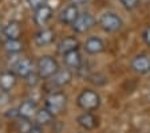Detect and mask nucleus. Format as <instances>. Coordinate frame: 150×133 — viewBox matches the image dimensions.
<instances>
[{
	"mask_svg": "<svg viewBox=\"0 0 150 133\" xmlns=\"http://www.w3.org/2000/svg\"><path fill=\"white\" fill-rule=\"evenodd\" d=\"M46 106L44 108L52 114L54 117L62 114L66 110V106H67V95L62 92V90H55V92H51L50 94L46 97Z\"/></svg>",
	"mask_w": 150,
	"mask_h": 133,
	"instance_id": "f257e3e1",
	"label": "nucleus"
},
{
	"mask_svg": "<svg viewBox=\"0 0 150 133\" xmlns=\"http://www.w3.org/2000/svg\"><path fill=\"white\" fill-rule=\"evenodd\" d=\"M76 104L84 112H94L99 108L100 97L93 89H84L76 97Z\"/></svg>",
	"mask_w": 150,
	"mask_h": 133,
	"instance_id": "f03ea898",
	"label": "nucleus"
},
{
	"mask_svg": "<svg viewBox=\"0 0 150 133\" xmlns=\"http://www.w3.org/2000/svg\"><path fill=\"white\" fill-rule=\"evenodd\" d=\"M59 69L60 67L58 60L51 55H42L36 62V73L40 77V79L48 81Z\"/></svg>",
	"mask_w": 150,
	"mask_h": 133,
	"instance_id": "7ed1b4c3",
	"label": "nucleus"
},
{
	"mask_svg": "<svg viewBox=\"0 0 150 133\" xmlns=\"http://www.w3.org/2000/svg\"><path fill=\"white\" fill-rule=\"evenodd\" d=\"M72 79V70L67 69V67H63V69H59L48 79V85L52 87V92L54 89L55 90H60L62 87L67 86Z\"/></svg>",
	"mask_w": 150,
	"mask_h": 133,
	"instance_id": "20e7f679",
	"label": "nucleus"
},
{
	"mask_svg": "<svg viewBox=\"0 0 150 133\" xmlns=\"http://www.w3.org/2000/svg\"><path fill=\"white\" fill-rule=\"evenodd\" d=\"M122 19L114 12H105L99 18V26L106 32H117L122 28Z\"/></svg>",
	"mask_w": 150,
	"mask_h": 133,
	"instance_id": "39448f33",
	"label": "nucleus"
},
{
	"mask_svg": "<svg viewBox=\"0 0 150 133\" xmlns=\"http://www.w3.org/2000/svg\"><path fill=\"white\" fill-rule=\"evenodd\" d=\"M94 26H95V18L90 12H82L78 15L71 27L76 34H84V32L90 31Z\"/></svg>",
	"mask_w": 150,
	"mask_h": 133,
	"instance_id": "423d86ee",
	"label": "nucleus"
},
{
	"mask_svg": "<svg viewBox=\"0 0 150 133\" xmlns=\"http://www.w3.org/2000/svg\"><path fill=\"white\" fill-rule=\"evenodd\" d=\"M12 71L15 73V75L18 78L25 79L31 73H34V62L27 57L20 58V59L16 60L15 65L12 66Z\"/></svg>",
	"mask_w": 150,
	"mask_h": 133,
	"instance_id": "0eeeda50",
	"label": "nucleus"
},
{
	"mask_svg": "<svg viewBox=\"0 0 150 133\" xmlns=\"http://www.w3.org/2000/svg\"><path fill=\"white\" fill-rule=\"evenodd\" d=\"M130 66L133 71H135L139 75L150 73V57L146 54H139L134 57L130 62Z\"/></svg>",
	"mask_w": 150,
	"mask_h": 133,
	"instance_id": "6e6552de",
	"label": "nucleus"
},
{
	"mask_svg": "<svg viewBox=\"0 0 150 133\" xmlns=\"http://www.w3.org/2000/svg\"><path fill=\"white\" fill-rule=\"evenodd\" d=\"M83 48L87 54L97 55V54L103 53L105 48H106V46H105V42L100 38H98V36H90V38L86 39V42H84V44H83Z\"/></svg>",
	"mask_w": 150,
	"mask_h": 133,
	"instance_id": "1a4fd4ad",
	"label": "nucleus"
},
{
	"mask_svg": "<svg viewBox=\"0 0 150 133\" xmlns=\"http://www.w3.org/2000/svg\"><path fill=\"white\" fill-rule=\"evenodd\" d=\"M38 105L34 100H24L22 104L18 106L16 112H18V117H23V118H30L35 117V114L38 112Z\"/></svg>",
	"mask_w": 150,
	"mask_h": 133,
	"instance_id": "9d476101",
	"label": "nucleus"
},
{
	"mask_svg": "<svg viewBox=\"0 0 150 133\" xmlns=\"http://www.w3.org/2000/svg\"><path fill=\"white\" fill-rule=\"evenodd\" d=\"M78 47H79V41L75 36H66L58 43L56 51H58V54L63 57V55L69 54L71 51L78 50Z\"/></svg>",
	"mask_w": 150,
	"mask_h": 133,
	"instance_id": "9b49d317",
	"label": "nucleus"
},
{
	"mask_svg": "<svg viewBox=\"0 0 150 133\" xmlns=\"http://www.w3.org/2000/svg\"><path fill=\"white\" fill-rule=\"evenodd\" d=\"M18 77L15 75L12 70L4 71L0 74V92L1 93H9L16 86Z\"/></svg>",
	"mask_w": 150,
	"mask_h": 133,
	"instance_id": "f8f14e48",
	"label": "nucleus"
},
{
	"mask_svg": "<svg viewBox=\"0 0 150 133\" xmlns=\"http://www.w3.org/2000/svg\"><path fill=\"white\" fill-rule=\"evenodd\" d=\"M51 18H52V10H51V7L47 6V4H44V6L39 7L38 10H35L34 22H35V24L39 26V27H44V26L51 20Z\"/></svg>",
	"mask_w": 150,
	"mask_h": 133,
	"instance_id": "ddd939ff",
	"label": "nucleus"
},
{
	"mask_svg": "<svg viewBox=\"0 0 150 133\" xmlns=\"http://www.w3.org/2000/svg\"><path fill=\"white\" fill-rule=\"evenodd\" d=\"M55 39V32L50 28H42L40 31H38L34 36V42L38 47H44L51 44Z\"/></svg>",
	"mask_w": 150,
	"mask_h": 133,
	"instance_id": "4468645a",
	"label": "nucleus"
},
{
	"mask_svg": "<svg viewBox=\"0 0 150 133\" xmlns=\"http://www.w3.org/2000/svg\"><path fill=\"white\" fill-rule=\"evenodd\" d=\"M79 15V11H78V7L74 6V4H69L66 6L59 14V20L60 23L63 24H69L71 26L72 23L75 22V19L78 18Z\"/></svg>",
	"mask_w": 150,
	"mask_h": 133,
	"instance_id": "2eb2a0df",
	"label": "nucleus"
},
{
	"mask_svg": "<svg viewBox=\"0 0 150 133\" xmlns=\"http://www.w3.org/2000/svg\"><path fill=\"white\" fill-rule=\"evenodd\" d=\"M76 122H78L79 127L83 128L84 130H93V129H95L98 125V118L95 117L91 112H84V113L78 116Z\"/></svg>",
	"mask_w": 150,
	"mask_h": 133,
	"instance_id": "dca6fc26",
	"label": "nucleus"
},
{
	"mask_svg": "<svg viewBox=\"0 0 150 133\" xmlns=\"http://www.w3.org/2000/svg\"><path fill=\"white\" fill-rule=\"evenodd\" d=\"M63 63L70 70H79L82 66V55L78 50L63 55Z\"/></svg>",
	"mask_w": 150,
	"mask_h": 133,
	"instance_id": "f3484780",
	"label": "nucleus"
},
{
	"mask_svg": "<svg viewBox=\"0 0 150 133\" xmlns=\"http://www.w3.org/2000/svg\"><path fill=\"white\" fill-rule=\"evenodd\" d=\"M54 116L47 110L46 108H42V109H38L36 114L34 117V124L38 125V127H47V125H51L54 121Z\"/></svg>",
	"mask_w": 150,
	"mask_h": 133,
	"instance_id": "a211bd4d",
	"label": "nucleus"
},
{
	"mask_svg": "<svg viewBox=\"0 0 150 133\" xmlns=\"http://www.w3.org/2000/svg\"><path fill=\"white\" fill-rule=\"evenodd\" d=\"M20 32H22L20 24L15 20H12L4 27L3 35L6 36V39H19L20 38Z\"/></svg>",
	"mask_w": 150,
	"mask_h": 133,
	"instance_id": "6ab92c4d",
	"label": "nucleus"
},
{
	"mask_svg": "<svg viewBox=\"0 0 150 133\" xmlns=\"http://www.w3.org/2000/svg\"><path fill=\"white\" fill-rule=\"evenodd\" d=\"M4 50L8 54H19L23 50V43L20 42V39H6Z\"/></svg>",
	"mask_w": 150,
	"mask_h": 133,
	"instance_id": "aec40b11",
	"label": "nucleus"
},
{
	"mask_svg": "<svg viewBox=\"0 0 150 133\" xmlns=\"http://www.w3.org/2000/svg\"><path fill=\"white\" fill-rule=\"evenodd\" d=\"M32 127H34V122L30 118L18 117L15 120V129L18 133H28Z\"/></svg>",
	"mask_w": 150,
	"mask_h": 133,
	"instance_id": "412c9836",
	"label": "nucleus"
},
{
	"mask_svg": "<svg viewBox=\"0 0 150 133\" xmlns=\"http://www.w3.org/2000/svg\"><path fill=\"white\" fill-rule=\"evenodd\" d=\"M119 1H121L122 6L129 11L134 10V8H137V7L139 6V0H119Z\"/></svg>",
	"mask_w": 150,
	"mask_h": 133,
	"instance_id": "4be33fe9",
	"label": "nucleus"
},
{
	"mask_svg": "<svg viewBox=\"0 0 150 133\" xmlns=\"http://www.w3.org/2000/svg\"><path fill=\"white\" fill-rule=\"evenodd\" d=\"M39 79H40V77L38 75V73L34 71V73H31L27 78H25V82H27V85L30 86V87H34V86L39 82Z\"/></svg>",
	"mask_w": 150,
	"mask_h": 133,
	"instance_id": "5701e85b",
	"label": "nucleus"
},
{
	"mask_svg": "<svg viewBox=\"0 0 150 133\" xmlns=\"http://www.w3.org/2000/svg\"><path fill=\"white\" fill-rule=\"evenodd\" d=\"M46 1H47V0H27L28 6L31 7L32 10H38L39 7L44 6V4H46Z\"/></svg>",
	"mask_w": 150,
	"mask_h": 133,
	"instance_id": "b1692460",
	"label": "nucleus"
},
{
	"mask_svg": "<svg viewBox=\"0 0 150 133\" xmlns=\"http://www.w3.org/2000/svg\"><path fill=\"white\" fill-rule=\"evenodd\" d=\"M142 38H144L145 43H146L147 46H150V26H149V27H146V28H145V31L142 32Z\"/></svg>",
	"mask_w": 150,
	"mask_h": 133,
	"instance_id": "393cba45",
	"label": "nucleus"
},
{
	"mask_svg": "<svg viewBox=\"0 0 150 133\" xmlns=\"http://www.w3.org/2000/svg\"><path fill=\"white\" fill-rule=\"evenodd\" d=\"M28 133H43V128L38 127V125H35V124H34V127L31 128V130H30Z\"/></svg>",
	"mask_w": 150,
	"mask_h": 133,
	"instance_id": "a878e982",
	"label": "nucleus"
},
{
	"mask_svg": "<svg viewBox=\"0 0 150 133\" xmlns=\"http://www.w3.org/2000/svg\"><path fill=\"white\" fill-rule=\"evenodd\" d=\"M71 1V4H74V6H83V4H86L88 1V0H70Z\"/></svg>",
	"mask_w": 150,
	"mask_h": 133,
	"instance_id": "bb28decb",
	"label": "nucleus"
},
{
	"mask_svg": "<svg viewBox=\"0 0 150 133\" xmlns=\"http://www.w3.org/2000/svg\"><path fill=\"white\" fill-rule=\"evenodd\" d=\"M3 31H4V27H3V24L0 23V38L3 36Z\"/></svg>",
	"mask_w": 150,
	"mask_h": 133,
	"instance_id": "cd10ccee",
	"label": "nucleus"
}]
</instances>
